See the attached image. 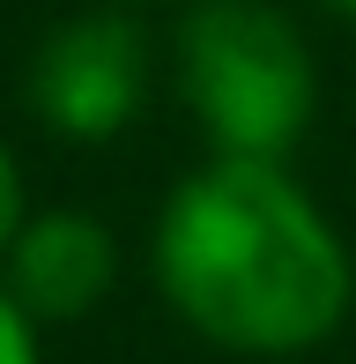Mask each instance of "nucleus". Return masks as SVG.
Here are the masks:
<instances>
[{
    "label": "nucleus",
    "mask_w": 356,
    "mask_h": 364,
    "mask_svg": "<svg viewBox=\"0 0 356 364\" xmlns=\"http://www.w3.org/2000/svg\"><path fill=\"white\" fill-rule=\"evenodd\" d=\"M149 105V45L126 15H74L30 60V112L67 141H111Z\"/></svg>",
    "instance_id": "7ed1b4c3"
},
{
    "label": "nucleus",
    "mask_w": 356,
    "mask_h": 364,
    "mask_svg": "<svg viewBox=\"0 0 356 364\" xmlns=\"http://www.w3.org/2000/svg\"><path fill=\"white\" fill-rule=\"evenodd\" d=\"M0 364H38V320L15 290H0Z\"/></svg>",
    "instance_id": "39448f33"
},
{
    "label": "nucleus",
    "mask_w": 356,
    "mask_h": 364,
    "mask_svg": "<svg viewBox=\"0 0 356 364\" xmlns=\"http://www.w3.org/2000/svg\"><path fill=\"white\" fill-rule=\"evenodd\" d=\"M171 312L238 357H304L349 320L356 268L319 201L260 156H208L156 216Z\"/></svg>",
    "instance_id": "f257e3e1"
},
{
    "label": "nucleus",
    "mask_w": 356,
    "mask_h": 364,
    "mask_svg": "<svg viewBox=\"0 0 356 364\" xmlns=\"http://www.w3.org/2000/svg\"><path fill=\"white\" fill-rule=\"evenodd\" d=\"M319 8H334V15H349V23H356V0H319Z\"/></svg>",
    "instance_id": "0eeeda50"
},
{
    "label": "nucleus",
    "mask_w": 356,
    "mask_h": 364,
    "mask_svg": "<svg viewBox=\"0 0 356 364\" xmlns=\"http://www.w3.org/2000/svg\"><path fill=\"white\" fill-rule=\"evenodd\" d=\"M119 253H111V230L82 216V208H45L23 216L8 245V290L30 305V320H82L104 305Z\"/></svg>",
    "instance_id": "20e7f679"
},
{
    "label": "nucleus",
    "mask_w": 356,
    "mask_h": 364,
    "mask_svg": "<svg viewBox=\"0 0 356 364\" xmlns=\"http://www.w3.org/2000/svg\"><path fill=\"white\" fill-rule=\"evenodd\" d=\"M178 82L216 156L282 164L319 105L312 53L267 0H201L178 23Z\"/></svg>",
    "instance_id": "f03ea898"
},
{
    "label": "nucleus",
    "mask_w": 356,
    "mask_h": 364,
    "mask_svg": "<svg viewBox=\"0 0 356 364\" xmlns=\"http://www.w3.org/2000/svg\"><path fill=\"white\" fill-rule=\"evenodd\" d=\"M15 230H23V178H15V156L0 141V253L15 245Z\"/></svg>",
    "instance_id": "423d86ee"
}]
</instances>
